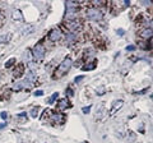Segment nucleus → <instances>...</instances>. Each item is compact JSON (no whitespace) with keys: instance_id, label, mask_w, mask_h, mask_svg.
Segmentation results:
<instances>
[{"instance_id":"nucleus-14","label":"nucleus","mask_w":153,"mask_h":143,"mask_svg":"<svg viewBox=\"0 0 153 143\" xmlns=\"http://www.w3.org/2000/svg\"><path fill=\"white\" fill-rule=\"evenodd\" d=\"M140 36H142V37H144V39H148V37H151V36H152V30H151V28L143 30V31L140 32Z\"/></svg>"},{"instance_id":"nucleus-13","label":"nucleus","mask_w":153,"mask_h":143,"mask_svg":"<svg viewBox=\"0 0 153 143\" xmlns=\"http://www.w3.org/2000/svg\"><path fill=\"white\" fill-rule=\"evenodd\" d=\"M103 116H105V106H103V105H101L100 109L97 110V115H96V118H97V119H102Z\"/></svg>"},{"instance_id":"nucleus-15","label":"nucleus","mask_w":153,"mask_h":143,"mask_svg":"<svg viewBox=\"0 0 153 143\" xmlns=\"http://www.w3.org/2000/svg\"><path fill=\"white\" fill-rule=\"evenodd\" d=\"M52 120L56 123H64V116L59 115V114H54V115H52Z\"/></svg>"},{"instance_id":"nucleus-26","label":"nucleus","mask_w":153,"mask_h":143,"mask_svg":"<svg viewBox=\"0 0 153 143\" xmlns=\"http://www.w3.org/2000/svg\"><path fill=\"white\" fill-rule=\"evenodd\" d=\"M84 77H83V75H79V77H76L75 78V82H79V80H82Z\"/></svg>"},{"instance_id":"nucleus-3","label":"nucleus","mask_w":153,"mask_h":143,"mask_svg":"<svg viewBox=\"0 0 153 143\" xmlns=\"http://www.w3.org/2000/svg\"><path fill=\"white\" fill-rule=\"evenodd\" d=\"M87 17L91 21H98V19L102 18V14L100 10H97V9H89V10L87 12Z\"/></svg>"},{"instance_id":"nucleus-10","label":"nucleus","mask_w":153,"mask_h":143,"mask_svg":"<svg viewBox=\"0 0 153 143\" xmlns=\"http://www.w3.org/2000/svg\"><path fill=\"white\" fill-rule=\"evenodd\" d=\"M32 30H33V26L32 25H26L25 27H22L21 28V33L22 35H28V33H31L32 32Z\"/></svg>"},{"instance_id":"nucleus-27","label":"nucleus","mask_w":153,"mask_h":143,"mask_svg":"<svg viewBox=\"0 0 153 143\" xmlns=\"http://www.w3.org/2000/svg\"><path fill=\"white\" fill-rule=\"evenodd\" d=\"M1 19H3V14L0 13V21H1Z\"/></svg>"},{"instance_id":"nucleus-21","label":"nucleus","mask_w":153,"mask_h":143,"mask_svg":"<svg viewBox=\"0 0 153 143\" xmlns=\"http://www.w3.org/2000/svg\"><path fill=\"white\" fill-rule=\"evenodd\" d=\"M103 91H105V87H100V88L97 89V95H103V93H105Z\"/></svg>"},{"instance_id":"nucleus-18","label":"nucleus","mask_w":153,"mask_h":143,"mask_svg":"<svg viewBox=\"0 0 153 143\" xmlns=\"http://www.w3.org/2000/svg\"><path fill=\"white\" fill-rule=\"evenodd\" d=\"M9 39H10V35L8 33V35L0 37V42H8V40H9Z\"/></svg>"},{"instance_id":"nucleus-25","label":"nucleus","mask_w":153,"mask_h":143,"mask_svg":"<svg viewBox=\"0 0 153 143\" xmlns=\"http://www.w3.org/2000/svg\"><path fill=\"white\" fill-rule=\"evenodd\" d=\"M126 50H129V51H131V50H135V46L130 45V46H128V47H126Z\"/></svg>"},{"instance_id":"nucleus-11","label":"nucleus","mask_w":153,"mask_h":143,"mask_svg":"<svg viewBox=\"0 0 153 143\" xmlns=\"http://www.w3.org/2000/svg\"><path fill=\"white\" fill-rule=\"evenodd\" d=\"M23 68H25V66H23V64L18 65V68H17V69H14V73H13V75H14V77H16V78L21 77V75L23 74Z\"/></svg>"},{"instance_id":"nucleus-2","label":"nucleus","mask_w":153,"mask_h":143,"mask_svg":"<svg viewBox=\"0 0 153 143\" xmlns=\"http://www.w3.org/2000/svg\"><path fill=\"white\" fill-rule=\"evenodd\" d=\"M45 55V47L42 44H37L33 47V56H35L36 60H41Z\"/></svg>"},{"instance_id":"nucleus-7","label":"nucleus","mask_w":153,"mask_h":143,"mask_svg":"<svg viewBox=\"0 0 153 143\" xmlns=\"http://www.w3.org/2000/svg\"><path fill=\"white\" fill-rule=\"evenodd\" d=\"M66 107H70V104H69L68 100L66 98L60 100L59 104H57V109H59V110H64V109H66Z\"/></svg>"},{"instance_id":"nucleus-9","label":"nucleus","mask_w":153,"mask_h":143,"mask_svg":"<svg viewBox=\"0 0 153 143\" xmlns=\"http://www.w3.org/2000/svg\"><path fill=\"white\" fill-rule=\"evenodd\" d=\"M26 79H27V82H36V74H35V72L33 70H30L27 73V75H26Z\"/></svg>"},{"instance_id":"nucleus-5","label":"nucleus","mask_w":153,"mask_h":143,"mask_svg":"<svg viewBox=\"0 0 153 143\" xmlns=\"http://www.w3.org/2000/svg\"><path fill=\"white\" fill-rule=\"evenodd\" d=\"M123 100H117V101H115L114 104H112V107H111V110H110V114L111 115H114L115 112H116L119 109H121V106H123Z\"/></svg>"},{"instance_id":"nucleus-12","label":"nucleus","mask_w":153,"mask_h":143,"mask_svg":"<svg viewBox=\"0 0 153 143\" xmlns=\"http://www.w3.org/2000/svg\"><path fill=\"white\" fill-rule=\"evenodd\" d=\"M13 19L14 21H23V16H22V12L21 10H14L12 14Z\"/></svg>"},{"instance_id":"nucleus-4","label":"nucleus","mask_w":153,"mask_h":143,"mask_svg":"<svg viewBox=\"0 0 153 143\" xmlns=\"http://www.w3.org/2000/svg\"><path fill=\"white\" fill-rule=\"evenodd\" d=\"M60 37H61V31L59 30V28H54L49 35V39L51 41H57V40H60Z\"/></svg>"},{"instance_id":"nucleus-19","label":"nucleus","mask_w":153,"mask_h":143,"mask_svg":"<svg viewBox=\"0 0 153 143\" xmlns=\"http://www.w3.org/2000/svg\"><path fill=\"white\" fill-rule=\"evenodd\" d=\"M14 63H16V59H13V58H12V59H9V60H8V63L5 64V68H10V66H12Z\"/></svg>"},{"instance_id":"nucleus-22","label":"nucleus","mask_w":153,"mask_h":143,"mask_svg":"<svg viewBox=\"0 0 153 143\" xmlns=\"http://www.w3.org/2000/svg\"><path fill=\"white\" fill-rule=\"evenodd\" d=\"M82 111H83L84 114H88V112L91 111V106H87V107H83V109H82Z\"/></svg>"},{"instance_id":"nucleus-6","label":"nucleus","mask_w":153,"mask_h":143,"mask_svg":"<svg viewBox=\"0 0 153 143\" xmlns=\"http://www.w3.org/2000/svg\"><path fill=\"white\" fill-rule=\"evenodd\" d=\"M78 10V5L74 1H66V12L68 13H75Z\"/></svg>"},{"instance_id":"nucleus-20","label":"nucleus","mask_w":153,"mask_h":143,"mask_svg":"<svg viewBox=\"0 0 153 143\" xmlns=\"http://www.w3.org/2000/svg\"><path fill=\"white\" fill-rule=\"evenodd\" d=\"M96 65H97V61H92V64H89L88 66H84V69H85V70L93 69V68H94V66H96Z\"/></svg>"},{"instance_id":"nucleus-16","label":"nucleus","mask_w":153,"mask_h":143,"mask_svg":"<svg viewBox=\"0 0 153 143\" xmlns=\"http://www.w3.org/2000/svg\"><path fill=\"white\" fill-rule=\"evenodd\" d=\"M40 110H41V109L38 107V106L33 107L32 110H31V116L32 118H38V115H40Z\"/></svg>"},{"instance_id":"nucleus-23","label":"nucleus","mask_w":153,"mask_h":143,"mask_svg":"<svg viewBox=\"0 0 153 143\" xmlns=\"http://www.w3.org/2000/svg\"><path fill=\"white\" fill-rule=\"evenodd\" d=\"M0 116H1V119H4V120H7V118H8V114L4 111V112H1L0 114Z\"/></svg>"},{"instance_id":"nucleus-17","label":"nucleus","mask_w":153,"mask_h":143,"mask_svg":"<svg viewBox=\"0 0 153 143\" xmlns=\"http://www.w3.org/2000/svg\"><path fill=\"white\" fill-rule=\"evenodd\" d=\"M57 96H59V93L55 92V93H54V95H52V96L50 97V100H49V104H54V101H55V100L57 98Z\"/></svg>"},{"instance_id":"nucleus-24","label":"nucleus","mask_w":153,"mask_h":143,"mask_svg":"<svg viewBox=\"0 0 153 143\" xmlns=\"http://www.w3.org/2000/svg\"><path fill=\"white\" fill-rule=\"evenodd\" d=\"M44 95V91H41V89H38V91L35 92V96H42Z\"/></svg>"},{"instance_id":"nucleus-1","label":"nucleus","mask_w":153,"mask_h":143,"mask_svg":"<svg viewBox=\"0 0 153 143\" xmlns=\"http://www.w3.org/2000/svg\"><path fill=\"white\" fill-rule=\"evenodd\" d=\"M71 64H73L71 59H70V58H65L63 61H61V64L59 65V68L55 70V74L52 75V78H54V79H59V78H61V77H64V75L69 72Z\"/></svg>"},{"instance_id":"nucleus-8","label":"nucleus","mask_w":153,"mask_h":143,"mask_svg":"<svg viewBox=\"0 0 153 143\" xmlns=\"http://www.w3.org/2000/svg\"><path fill=\"white\" fill-rule=\"evenodd\" d=\"M66 27L69 28L70 31H76L78 28L80 27V23L79 22H76V21H73V22H69V23H66Z\"/></svg>"}]
</instances>
